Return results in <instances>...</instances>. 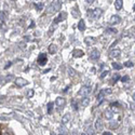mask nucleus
I'll list each match as a JSON object with an SVG mask.
<instances>
[{
  "label": "nucleus",
  "instance_id": "1",
  "mask_svg": "<svg viewBox=\"0 0 135 135\" xmlns=\"http://www.w3.org/2000/svg\"><path fill=\"white\" fill-rule=\"evenodd\" d=\"M62 7V1H52L51 4L47 9V13H55V12L59 11Z\"/></svg>",
  "mask_w": 135,
  "mask_h": 135
},
{
  "label": "nucleus",
  "instance_id": "2",
  "mask_svg": "<svg viewBox=\"0 0 135 135\" xmlns=\"http://www.w3.org/2000/svg\"><path fill=\"white\" fill-rule=\"evenodd\" d=\"M90 93H91V87L84 86V87H82L81 89H80L79 91H78V93H77V96L81 97V98H83V97H87Z\"/></svg>",
  "mask_w": 135,
  "mask_h": 135
},
{
  "label": "nucleus",
  "instance_id": "3",
  "mask_svg": "<svg viewBox=\"0 0 135 135\" xmlns=\"http://www.w3.org/2000/svg\"><path fill=\"white\" fill-rule=\"evenodd\" d=\"M37 62L40 66H44L47 63H48V56H47L46 53H40L38 55V58H37Z\"/></svg>",
  "mask_w": 135,
  "mask_h": 135
},
{
  "label": "nucleus",
  "instance_id": "4",
  "mask_svg": "<svg viewBox=\"0 0 135 135\" xmlns=\"http://www.w3.org/2000/svg\"><path fill=\"white\" fill-rule=\"evenodd\" d=\"M99 56H101V53H99V51L97 49H93L91 51V53H90V59H92V61H97L99 58Z\"/></svg>",
  "mask_w": 135,
  "mask_h": 135
},
{
  "label": "nucleus",
  "instance_id": "5",
  "mask_svg": "<svg viewBox=\"0 0 135 135\" xmlns=\"http://www.w3.org/2000/svg\"><path fill=\"white\" fill-rule=\"evenodd\" d=\"M112 93V91L110 89H103V90H101L99 91V93H98V95H97V101H101L102 98L105 96V95H107V94H111Z\"/></svg>",
  "mask_w": 135,
  "mask_h": 135
},
{
  "label": "nucleus",
  "instance_id": "6",
  "mask_svg": "<svg viewBox=\"0 0 135 135\" xmlns=\"http://www.w3.org/2000/svg\"><path fill=\"white\" fill-rule=\"evenodd\" d=\"M55 105L58 109L63 108L65 105H66V99H65L64 97H57V98L55 99Z\"/></svg>",
  "mask_w": 135,
  "mask_h": 135
},
{
  "label": "nucleus",
  "instance_id": "7",
  "mask_svg": "<svg viewBox=\"0 0 135 135\" xmlns=\"http://www.w3.org/2000/svg\"><path fill=\"white\" fill-rule=\"evenodd\" d=\"M91 15L93 19H98L99 16L103 14V11H102V9H99V8H96V9H94V10H91Z\"/></svg>",
  "mask_w": 135,
  "mask_h": 135
},
{
  "label": "nucleus",
  "instance_id": "8",
  "mask_svg": "<svg viewBox=\"0 0 135 135\" xmlns=\"http://www.w3.org/2000/svg\"><path fill=\"white\" fill-rule=\"evenodd\" d=\"M14 81H15V84H16L17 87H21L28 84V81H27V80H25V79H23V78H16Z\"/></svg>",
  "mask_w": 135,
  "mask_h": 135
},
{
  "label": "nucleus",
  "instance_id": "9",
  "mask_svg": "<svg viewBox=\"0 0 135 135\" xmlns=\"http://www.w3.org/2000/svg\"><path fill=\"white\" fill-rule=\"evenodd\" d=\"M121 22V17L119 15H112L110 17V21H109V24L110 25H116V24H119Z\"/></svg>",
  "mask_w": 135,
  "mask_h": 135
},
{
  "label": "nucleus",
  "instance_id": "10",
  "mask_svg": "<svg viewBox=\"0 0 135 135\" xmlns=\"http://www.w3.org/2000/svg\"><path fill=\"white\" fill-rule=\"evenodd\" d=\"M65 17H66V13H64V12H61V13L58 14V16H57L56 19H54V23L57 24V23H59V22H63Z\"/></svg>",
  "mask_w": 135,
  "mask_h": 135
},
{
  "label": "nucleus",
  "instance_id": "11",
  "mask_svg": "<svg viewBox=\"0 0 135 135\" xmlns=\"http://www.w3.org/2000/svg\"><path fill=\"white\" fill-rule=\"evenodd\" d=\"M114 116H115V115H114V111L110 110V109H108V110H106V111L104 112V117H105V118H106L107 120H111L112 118H114Z\"/></svg>",
  "mask_w": 135,
  "mask_h": 135
},
{
  "label": "nucleus",
  "instance_id": "12",
  "mask_svg": "<svg viewBox=\"0 0 135 135\" xmlns=\"http://www.w3.org/2000/svg\"><path fill=\"white\" fill-rule=\"evenodd\" d=\"M120 53H121V51H120L119 49H114L112 51H110V53H109V56H110L111 58H114V57H118L120 55Z\"/></svg>",
  "mask_w": 135,
  "mask_h": 135
},
{
  "label": "nucleus",
  "instance_id": "13",
  "mask_svg": "<svg viewBox=\"0 0 135 135\" xmlns=\"http://www.w3.org/2000/svg\"><path fill=\"white\" fill-rule=\"evenodd\" d=\"M95 38H93V37H86V39H84V42L87 44V46H92V44L95 43Z\"/></svg>",
  "mask_w": 135,
  "mask_h": 135
},
{
  "label": "nucleus",
  "instance_id": "14",
  "mask_svg": "<svg viewBox=\"0 0 135 135\" xmlns=\"http://www.w3.org/2000/svg\"><path fill=\"white\" fill-rule=\"evenodd\" d=\"M95 127H96L97 131H102V130H103L104 124H103V122H102L101 119H97V120H96V122H95Z\"/></svg>",
  "mask_w": 135,
  "mask_h": 135
},
{
  "label": "nucleus",
  "instance_id": "15",
  "mask_svg": "<svg viewBox=\"0 0 135 135\" xmlns=\"http://www.w3.org/2000/svg\"><path fill=\"white\" fill-rule=\"evenodd\" d=\"M83 55H84V53L81 50H74V51H72V56L74 57H81Z\"/></svg>",
  "mask_w": 135,
  "mask_h": 135
},
{
  "label": "nucleus",
  "instance_id": "16",
  "mask_svg": "<svg viewBox=\"0 0 135 135\" xmlns=\"http://www.w3.org/2000/svg\"><path fill=\"white\" fill-rule=\"evenodd\" d=\"M43 7H44V2H43V1L36 2V3H35V8L37 9V11H42Z\"/></svg>",
  "mask_w": 135,
  "mask_h": 135
},
{
  "label": "nucleus",
  "instance_id": "17",
  "mask_svg": "<svg viewBox=\"0 0 135 135\" xmlns=\"http://www.w3.org/2000/svg\"><path fill=\"white\" fill-rule=\"evenodd\" d=\"M78 29L81 31H83L84 29H86V23H84L83 19H80L79 23H78Z\"/></svg>",
  "mask_w": 135,
  "mask_h": 135
},
{
  "label": "nucleus",
  "instance_id": "18",
  "mask_svg": "<svg viewBox=\"0 0 135 135\" xmlns=\"http://www.w3.org/2000/svg\"><path fill=\"white\" fill-rule=\"evenodd\" d=\"M71 118V116H70V114H66V115H64V117L62 118V123L65 124V123H67V122L70 120Z\"/></svg>",
  "mask_w": 135,
  "mask_h": 135
},
{
  "label": "nucleus",
  "instance_id": "19",
  "mask_svg": "<svg viewBox=\"0 0 135 135\" xmlns=\"http://www.w3.org/2000/svg\"><path fill=\"white\" fill-rule=\"evenodd\" d=\"M122 6H123V1L122 0H116V2H115V8H116V10H120L122 8Z\"/></svg>",
  "mask_w": 135,
  "mask_h": 135
},
{
  "label": "nucleus",
  "instance_id": "20",
  "mask_svg": "<svg viewBox=\"0 0 135 135\" xmlns=\"http://www.w3.org/2000/svg\"><path fill=\"white\" fill-rule=\"evenodd\" d=\"M89 104H90V97H83L81 99V106L87 107Z\"/></svg>",
  "mask_w": 135,
  "mask_h": 135
},
{
  "label": "nucleus",
  "instance_id": "21",
  "mask_svg": "<svg viewBox=\"0 0 135 135\" xmlns=\"http://www.w3.org/2000/svg\"><path fill=\"white\" fill-rule=\"evenodd\" d=\"M55 52H56V47H55V44H50V47H49V53L50 54H55Z\"/></svg>",
  "mask_w": 135,
  "mask_h": 135
},
{
  "label": "nucleus",
  "instance_id": "22",
  "mask_svg": "<svg viewBox=\"0 0 135 135\" xmlns=\"http://www.w3.org/2000/svg\"><path fill=\"white\" fill-rule=\"evenodd\" d=\"M53 105L54 103H52V102H50V103H48V114L49 115H51L52 114V110H53Z\"/></svg>",
  "mask_w": 135,
  "mask_h": 135
},
{
  "label": "nucleus",
  "instance_id": "23",
  "mask_svg": "<svg viewBox=\"0 0 135 135\" xmlns=\"http://www.w3.org/2000/svg\"><path fill=\"white\" fill-rule=\"evenodd\" d=\"M0 19L2 22H4L7 19V13L4 11H0Z\"/></svg>",
  "mask_w": 135,
  "mask_h": 135
},
{
  "label": "nucleus",
  "instance_id": "24",
  "mask_svg": "<svg viewBox=\"0 0 135 135\" xmlns=\"http://www.w3.org/2000/svg\"><path fill=\"white\" fill-rule=\"evenodd\" d=\"M111 65H112V67H114L116 70H120V69H122V67H123L122 65H120L119 63H112Z\"/></svg>",
  "mask_w": 135,
  "mask_h": 135
},
{
  "label": "nucleus",
  "instance_id": "25",
  "mask_svg": "<svg viewBox=\"0 0 135 135\" xmlns=\"http://www.w3.org/2000/svg\"><path fill=\"white\" fill-rule=\"evenodd\" d=\"M124 66H125V67H133L134 66V63L132 61H127V62L124 63Z\"/></svg>",
  "mask_w": 135,
  "mask_h": 135
},
{
  "label": "nucleus",
  "instance_id": "26",
  "mask_svg": "<svg viewBox=\"0 0 135 135\" xmlns=\"http://www.w3.org/2000/svg\"><path fill=\"white\" fill-rule=\"evenodd\" d=\"M108 74H109V70H108V69H107V70H104L103 72H102V75H101V79H104Z\"/></svg>",
  "mask_w": 135,
  "mask_h": 135
},
{
  "label": "nucleus",
  "instance_id": "27",
  "mask_svg": "<svg viewBox=\"0 0 135 135\" xmlns=\"http://www.w3.org/2000/svg\"><path fill=\"white\" fill-rule=\"evenodd\" d=\"M119 79H120V76H119V75H118V74H117V75H115V76L112 77V83H115V82H117Z\"/></svg>",
  "mask_w": 135,
  "mask_h": 135
},
{
  "label": "nucleus",
  "instance_id": "28",
  "mask_svg": "<svg viewBox=\"0 0 135 135\" xmlns=\"http://www.w3.org/2000/svg\"><path fill=\"white\" fill-rule=\"evenodd\" d=\"M120 79H121L122 82H127V81L130 80V77H129V76H123L122 78H120Z\"/></svg>",
  "mask_w": 135,
  "mask_h": 135
},
{
  "label": "nucleus",
  "instance_id": "29",
  "mask_svg": "<svg viewBox=\"0 0 135 135\" xmlns=\"http://www.w3.org/2000/svg\"><path fill=\"white\" fill-rule=\"evenodd\" d=\"M107 32H111V34H116L117 32V29L116 28H107Z\"/></svg>",
  "mask_w": 135,
  "mask_h": 135
},
{
  "label": "nucleus",
  "instance_id": "30",
  "mask_svg": "<svg viewBox=\"0 0 135 135\" xmlns=\"http://www.w3.org/2000/svg\"><path fill=\"white\" fill-rule=\"evenodd\" d=\"M110 106H111V107H115V108H116V107H120V104L118 103V102H114V103L110 104Z\"/></svg>",
  "mask_w": 135,
  "mask_h": 135
},
{
  "label": "nucleus",
  "instance_id": "31",
  "mask_svg": "<svg viewBox=\"0 0 135 135\" xmlns=\"http://www.w3.org/2000/svg\"><path fill=\"white\" fill-rule=\"evenodd\" d=\"M71 106L74 107L75 110H78V104L76 103V102H74V103H71Z\"/></svg>",
  "mask_w": 135,
  "mask_h": 135
},
{
  "label": "nucleus",
  "instance_id": "32",
  "mask_svg": "<svg viewBox=\"0 0 135 135\" xmlns=\"http://www.w3.org/2000/svg\"><path fill=\"white\" fill-rule=\"evenodd\" d=\"M69 75H70V76H76V72H75L74 69L69 68Z\"/></svg>",
  "mask_w": 135,
  "mask_h": 135
},
{
  "label": "nucleus",
  "instance_id": "33",
  "mask_svg": "<svg viewBox=\"0 0 135 135\" xmlns=\"http://www.w3.org/2000/svg\"><path fill=\"white\" fill-rule=\"evenodd\" d=\"M87 134H89V135H94V131L91 129V127H90V129H87Z\"/></svg>",
  "mask_w": 135,
  "mask_h": 135
},
{
  "label": "nucleus",
  "instance_id": "34",
  "mask_svg": "<svg viewBox=\"0 0 135 135\" xmlns=\"http://www.w3.org/2000/svg\"><path fill=\"white\" fill-rule=\"evenodd\" d=\"M0 135H11V134L7 131H0Z\"/></svg>",
  "mask_w": 135,
  "mask_h": 135
},
{
  "label": "nucleus",
  "instance_id": "35",
  "mask_svg": "<svg viewBox=\"0 0 135 135\" xmlns=\"http://www.w3.org/2000/svg\"><path fill=\"white\" fill-rule=\"evenodd\" d=\"M13 78V76H12V75H9L8 77H7L6 78V82H8V81H10V79H12Z\"/></svg>",
  "mask_w": 135,
  "mask_h": 135
},
{
  "label": "nucleus",
  "instance_id": "36",
  "mask_svg": "<svg viewBox=\"0 0 135 135\" xmlns=\"http://www.w3.org/2000/svg\"><path fill=\"white\" fill-rule=\"evenodd\" d=\"M11 65H12V62H8V64H7V65H6V66H4V68H6V69H8V68H9V67H10V66H11Z\"/></svg>",
  "mask_w": 135,
  "mask_h": 135
},
{
  "label": "nucleus",
  "instance_id": "37",
  "mask_svg": "<svg viewBox=\"0 0 135 135\" xmlns=\"http://www.w3.org/2000/svg\"><path fill=\"white\" fill-rule=\"evenodd\" d=\"M32 94H34V91H32V90H30V91L28 92V97H31Z\"/></svg>",
  "mask_w": 135,
  "mask_h": 135
},
{
  "label": "nucleus",
  "instance_id": "38",
  "mask_svg": "<svg viewBox=\"0 0 135 135\" xmlns=\"http://www.w3.org/2000/svg\"><path fill=\"white\" fill-rule=\"evenodd\" d=\"M103 135H112L111 132H108V131H106V132H104Z\"/></svg>",
  "mask_w": 135,
  "mask_h": 135
},
{
  "label": "nucleus",
  "instance_id": "39",
  "mask_svg": "<svg viewBox=\"0 0 135 135\" xmlns=\"http://www.w3.org/2000/svg\"><path fill=\"white\" fill-rule=\"evenodd\" d=\"M87 3H90V4H91V3H93V2H94V0H87Z\"/></svg>",
  "mask_w": 135,
  "mask_h": 135
},
{
  "label": "nucleus",
  "instance_id": "40",
  "mask_svg": "<svg viewBox=\"0 0 135 135\" xmlns=\"http://www.w3.org/2000/svg\"><path fill=\"white\" fill-rule=\"evenodd\" d=\"M34 25H35V23H34V22H31V24H30V28H31V27H34Z\"/></svg>",
  "mask_w": 135,
  "mask_h": 135
},
{
  "label": "nucleus",
  "instance_id": "41",
  "mask_svg": "<svg viewBox=\"0 0 135 135\" xmlns=\"http://www.w3.org/2000/svg\"><path fill=\"white\" fill-rule=\"evenodd\" d=\"M81 135H87V134H86V133H82V134H81Z\"/></svg>",
  "mask_w": 135,
  "mask_h": 135
},
{
  "label": "nucleus",
  "instance_id": "42",
  "mask_svg": "<svg viewBox=\"0 0 135 135\" xmlns=\"http://www.w3.org/2000/svg\"><path fill=\"white\" fill-rule=\"evenodd\" d=\"M51 135H54V134H53V133H51Z\"/></svg>",
  "mask_w": 135,
  "mask_h": 135
},
{
  "label": "nucleus",
  "instance_id": "43",
  "mask_svg": "<svg viewBox=\"0 0 135 135\" xmlns=\"http://www.w3.org/2000/svg\"><path fill=\"white\" fill-rule=\"evenodd\" d=\"M59 135H63V134H59Z\"/></svg>",
  "mask_w": 135,
  "mask_h": 135
}]
</instances>
